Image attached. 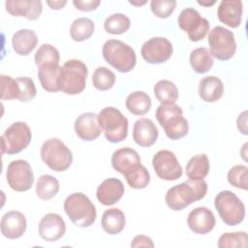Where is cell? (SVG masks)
Segmentation results:
<instances>
[{
	"mask_svg": "<svg viewBox=\"0 0 248 248\" xmlns=\"http://www.w3.org/2000/svg\"><path fill=\"white\" fill-rule=\"evenodd\" d=\"M208 45L211 55L222 61L232 58L236 51L234 34L223 26H215L209 32Z\"/></svg>",
	"mask_w": 248,
	"mask_h": 248,
	"instance_id": "cell-10",
	"label": "cell"
},
{
	"mask_svg": "<svg viewBox=\"0 0 248 248\" xmlns=\"http://www.w3.org/2000/svg\"><path fill=\"white\" fill-rule=\"evenodd\" d=\"M140 164L139 153L130 147H123L113 152L111 156L112 168L121 174H124L133 167Z\"/></svg>",
	"mask_w": 248,
	"mask_h": 248,
	"instance_id": "cell-23",
	"label": "cell"
},
{
	"mask_svg": "<svg viewBox=\"0 0 248 248\" xmlns=\"http://www.w3.org/2000/svg\"><path fill=\"white\" fill-rule=\"evenodd\" d=\"M61 66L38 68V78L42 87L47 92L60 91L59 78Z\"/></svg>",
	"mask_w": 248,
	"mask_h": 248,
	"instance_id": "cell-29",
	"label": "cell"
},
{
	"mask_svg": "<svg viewBox=\"0 0 248 248\" xmlns=\"http://www.w3.org/2000/svg\"><path fill=\"white\" fill-rule=\"evenodd\" d=\"M198 3L202 6H211L213 4H215V1H212V2H203V1H198Z\"/></svg>",
	"mask_w": 248,
	"mask_h": 248,
	"instance_id": "cell-47",
	"label": "cell"
},
{
	"mask_svg": "<svg viewBox=\"0 0 248 248\" xmlns=\"http://www.w3.org/2000/svg\"><path fill=\"white\" fill-rule=\"evenodd\" d=\"M130 25V18L126 15L120 13L108 16L104 22L105 30L112 35H119L125 33L129 30Z\"/></svg>",
	"mask_w": 248,
	"mask_h": 248,
	"instance_id": "cell-36",
	"label": "cell"
},
{
	"mask_svg": "<svg viewBox=\"0 0 248 248\" xmlns=\"http://www.w3.org/2000/svg\"><path fill=\"white\" fill-rule=\"evenodd\" d=\"M6 11L14 16H24L28 20H36L43 12L40 0H7Z\"/></svg>",
	"mask_w": 248,
	"mask_h": 248,
	"instance_id": "cell-19",
	"label": "cell"
},
{
	"mask_svg": "<svg viewBox=\"0 0 248 248\" xmlns=\"http://www.w3.org/2000/svg\"><path fill=\"white\" fill-rule=\"evenodd\" d=\"M46 4L52 10H60V9H62L67 4V1L66 0H63V1H61V0H58V1H46Z\"/></svg>",
	"mask_w": 248,
	"mask_h": 248,
	"instance_id": "cell-46",
	"label": "cell"
},
{
	"mask_svg": "<svg viewBox=\"0 0 248 248\" xmlns=\"http://www.w3.org/2000/svg\"><path fill=\"white\" fill-rule=\"evenodd\" d=\"M152 166L157 176L170 181L181 177L183 170L175 154L168 149L159 150L152 158Z\"/></svg>",
	"mask_w": 248,
	"mask_h": 248,
	"instance_id": "cell-13",
	"label": "cell"
},
{
	"mask_svg": "<svg viewBox=\"0 0 248 248\" xmlns=\"http://www.w3.org/2000/svg\"><path fill=\"white\" fill-rule=\"evenodd\" d=\"M7 182L16 192H25L31 189L34 182V174L30 164L22 159L12 161L7 168Z\"/></svg>",
	"mask_w": 248,
	"mask_h": 248,
	"instance_id": "cell-12",
	"label": "cell"
},
{
	"mask_svg": "<svg viewBox=\"0 0 248 248\" xmlns=\"http://www.w3.org/2000/svg\"><path fill=\"white\" fill-rule=\"evenodd\" d=\"M75 132L84 141H92L99 138L103 130L99 123L98 114L84 112L78 116L75 121Z\"/></svg>",
	"mask_w": 248,
	"mask_h": 248,
	"instance_id": "cell-17",
	"label": "cell"
},
{
	"mask_svg": "<svg viewBox=\"0 0 248 248\" xmlns=\"http://www.w3.org/2000/svg\"><path fill=\"white\" fill-rule=\"evenodd\" d=\"M98 118L105 137L109 142L117 143L127 138L128 119L119 109L106 107L100 111Z\"/></svg>",
	"mask_w": 248,
	"mask_h": 248,
	"instance_id": "cell-6",
	"label": "cell"
},
{
	"mask_svg": "<svg viewBox=\"0 0 248 248\" xmlns=\"http://www.w3.org/2000/svg\"><path fill=\"white\" fill-rule=\"evenodd\" d=\"M92 83L96 89L101 91H107L114 85L115 75L107 67H98L93 73Z\"/></svg>",
	"mask_w": 248,
	"mask_h": 248,
	"instance_id": "cell-37",
	"label": "cell"
},
{
	"mask_svg": "<svg viewBox=\"0 0 248 248\" xmlns=\"http://www.w3.org/2000/svg\"><path fill=\"white\" fill-rule=\"evenodd\" d=\"M129 3H131V4H133V5H143V4H145V3H146V1L140 2V3H134V2H132V1H129Z\"/></svg>",
	"mask_w": 248,
	"mask_h": 248,
	"instance_id": "cell-48",
	"label": "cell"
},
{
	"mask_svg": "<svg viewBox=\"0 0 248 248\" xmlns=\"http://www.w3.org/2000/svg\"><path fill=\"white\" fill-rule=\"evenodd\" d=\"M153 93L162 105L174 104L178 99V89L176 85L168 79H161L153 87Z\"/></svg>",
	"mask_w": 248,
	"mask_h": 248,
	"instance_id": "cell-31",
	"label": "cell"
},
{
	"mask_svg": "<svg viewBox=\"0 0 248 248\" xmlns=\"http://www.w3.org/2000/svg\"><path fill=\"white\" fill-rule=\"evenodd\" d=\"M217 246L219 248H246L248 246V236L245 232H225L220 235Z\"/></svg>",
	"mask_w": 248,
	"mask_h": 248,
	"instance_id": "cell-38",
	"label": "cell"
},
{
	"mask_svg": "<svg viewBox=\"0 0 248 248\" xmlns=\"http://www.w3.org/2000/svg\"><path fill=\"white\" fill-rule=\"evenodd\" d=\"M206 192L207 183L203 179H188L170 188L166 193L165 202L171 210L179 211L203 199Z\"/></svg>",
	"mask_w": 248,
	"mask_h": 248,
	"instance_id": "cell-1",
	"label": "cell"
},
{
	"mask_svg": "<svg viewBox=\"0 0 248 248\" xmlns=\"http://www.w3.org/2000/svg\"><path fill=\"white\" fill-rule=\"evenodd\" d=\"M123 175L128 185L133 189H143L149 184L150 181L149 171L141 164L133 167Z\"/></svg>",
	"mask_w": 248,
	"mask_h": 248,
	"instance_id": "cell-35",
	"label": "cell"
},
{
	"mask_svg": "<svg viewBox=\"0 0 248 248\" xmlns=\"http://www.w3.org/2000/svg\"><path fill=\"white\" fill-rule=\"evenodd\" d=\"M172 50V45L168 39L153 37L142 45L140 54L149 64H161L170 58Z\"/></svg>",
	"mask_w": 248,
	"mask_h": 248,
	"instance_id": "cell-14",
	"label": "cell"
},
{
	"mask_svg": "<svg viewBox=\"0 0 248 248\" xmlns=\"http://www.w3.org/2000/svg\"><path fill=\"white\" fill-rule=\"evenodd\" d=\"M157 121L164 129L166 136L172 140H179L185 137L189 131L187 119L183 116L182 108L174 104L160 105L155 112Z\"/></svg>",
	"mask_w": 248,
	"mask_h": 248,
	"instance_id": "cell-2",
	"label": "cell"
},
{
	"mask_svg": "<svg viewBox=\"0 0 248 248\" xmlns=\"http://www.w3.org/2000/svg\"><path fill=\"white\" fill-rule=\"evenodd\" d=\"M125 214L119 208H108L102 215V228L108 234H117L121 232L125 228Z\"/></svg>",
	"mask_w": 248,
	"mask_h": 248,
	"instance_id": "cell-26",
	"label": "cell"
},
{
	"mask_svg": "<svg viewBox=\"0 0 248 248\" xmlns=\"http://www.w3.org/2000/svg\"><path fill=\"white\" fill-rule=\"evenodd\" d=\"M158 139V129L149 118H140L133 126V140L142 147L153 145Z\"/></svg>",
	"mask_w": 248,
	"mask_h": 248,
	"instance_id": "cell-21",
	"label": "cell"
},
{
	"mask_svg": "<svg viewBox=\"0 0 248 248\" xmlns=\"http://www.w3.org/2000/svg\"><path fill=\"white\" fill-rule=\"evenodd\" d=\"M73 4L75 7L82 12H91L95 11L101 2L99 0H74Z\"/></svg>",
	"mask_w": 248,
	"mask_h": 248,
	"instance_id": "cell-43",
	"label": "cell"
},
{
	"mask_svg": "<svg viewBox=\"0 0 248 248\" xmlns=\"http://www.w3.org/2000/svg\"><path fill=\"white\" fill-rule=\"evenodd\" d=\"M210 165L206 154L202 153L192 157L186 165V175L189 179H203L209 171Z\"/></svg>",
	"mask_w": 248,
	"mask_h": 248,
	"instance_id": "cell-28",
	"label": "cell"
},
{
	"mask_svg": "<svg viewBox=\"0 0 248 248\" xmlns=\"http://www.w3.org/2000/svg\"><path fill=\"white\" fill-rule=\"evenodd\" d=\"M18 86L17 100L26 103L36 97L37 89L32 78L28 77H19L16 78Z\"/></svg>",
	"mask_w": 248,
	"mask_h": 248,
	"instance_id": "cell-40",
	"label": "cell"
},
{
	"mask_svg": "<svg viewBox=\"0 0 248 248\" xmlns=\"http://www.w3.org/2000/svg\"><path fill=\"white\" fill-rule=\"evenodd\" d=\"M102 54L107 63L121 73L130 72L137 63L135 50L119 40L111 39L105 42Z\"/></svg>",
	"mask_w": 248,
	"mask_h": 248,
	"instance_id": "cell-4",
	"label": "cell"
},
{
	"mask_svg": "<svg viewBox=\"0 0 248 248\" xmlns=\"http://www.w3.org/2000/svg\"><path fill=\"white\" fill-rule=\"evenodd\" d=\"M1 232L9 239H16L23 235L26 231L27 222L23 213L11 210L6 212L1 218Z\"/></svg>",
	"mask_w": 248,
	"mask_h": 248,
	"instance_id": "cell-18",
	"label": "cell"
},
{
	"mask_svg": "<svg viewBox=\"0 0 248 248\" xmlns=\"http://www.w3.org/2000/svg\"><path fill=\"white\" fill-rule=\"evenodd\" d=\"M40 156L43 162L52 170L65 171L73 162L72 151L59 139L46 140L41 146Z\"/></svg>",
	"mask_w": 248,
	"mask_h": 248,
	"instance_id": "cell-7",
	"label": "cell"
},
{
	"mask_svg": "<svg viewBox=\"0 0 248 248\" xmlns=\"http://www.w3.org/2000/svg\"><path fill=\"white\" fill-rule=\"evenodd\" d=\"M88 70L86 65L78 59H70L61 67L59 78L60 91L68 95L81 93L86 85Z\"/></svg>",
	"mask_w": 248,
	"mask_h": 248,
	"instance_id": "cell-5",
	"label": "cell"
},
{
	"mask_svg": "<svg viewBox=\"0 0 248 248\" xmlns=\"http://www.w3.org/2000/svg\"><path fill=\"white\" fill-rule=\"evenodd\" d=\"M228 181L235 188L248 189V168L244 165H236L228 171Z\"/></svg>",
	"mask_w": 248,
	"mask_h": 248,
	"instance_id": "cell-39",
	"label": "cell"
},
{
	"mask_svg": "<svg viewBox=\"0 0 248 248\" xmlns=\"http://www.w3.org/2000/svg\"><path fill=\"white\" fill-rule=\"evenodd\" d=\"M31 140L30 127L25 122H15L1 136V151L3 154H17L29 145Z\"/></svg>",
	"mask_w": 248,
	"mask_h": 248,
	"instance_id": "cell-9",
	"label": "cell"
},
{
	"mask_svg": "<svg viewBox=\"0 0 248 248\" xmlns=\"http://www.w3.org/2000/svg\"><path fill=\"white\" fill-rule=\"evenodd\" d=\"M94 29L95 24L92 19L78 17L73 21L70 27V35L75 42H83L93 35Z\"/></svg>",
	"mask_w": 248,
	"mask_h": 248,
	"instance_id": "cell-34",
	"label": "cell"
},
{
	"mask_svg": "<svg viewBox=\"0 0 248 248\" xmlns=\"http://www.w3.org/2000/svg\"><path fill=\"white\" fill-rule=\"evenodd\" d=\"M177 22L179 27L187 32L190 41L199 42L202 40L209 31V22L202 17L200 13L194 8L182 10L178 16Z\"/></svg>",
	"mask_w": 248,
	"mask_h": 248,
	"instance_id": "cell-11",
	"label": "cell"
},
{
	"mask_svg": "<svg viewBox=\"0 0 248 248\" xmlns=\"http://www.w3.org/2000/svg\"><path fill=\"white\" fill-rule=\"evenodd\" d=\"M214 205L223 222L228 226L239 225L245 217V205L232 191L224 190L217 194Z\"/></svg>",
	"mask_w": 248,
	"mask_h": 248,
	"instance_id": "cell-8",
	"label": "cell"
},
{
	"mask_svg": "<svg viewBox=\"0 0 248 248\" xmlns=\"http://www.w3.org/2000/svg\"><path fill=\"white\" fill-rule=\"evenodd\" d=\"M1 99L2 100H15L17 99L18 86L16 78L10 76L1 75Z\"/></svg>",
	"mask_w": 248,
	"mask_h": 248,
	"instance_id": "cell-42",
	"label": "cell"
},
{
	"mask_svg": "<svg viewBox=\"0 0 248 248\" xmlns=\"http://www.w3.org/2000/svg\"><path fill=\"white\" fill-rule=\"evenodd\" d=\"M187 224L193 232L197 234H206L214 229L216 220L213 212L209 208L199 206L189 213Z\"/></svg>",
	"mask_w": 248,
	"mask_h": 248,
	"instance_id": "cell-16",
	"label": "cell"
},
{
	"mask_svg": "<svg viewBox=\"0 0 248 248\" xmlns=\"http://www.w3.org/2000/svg\"><path fill=\"white\" fill-rule=\"evenodd\" d=\"M59 181L50 174L41 175L36 183V195L43 201H47L56 196L59 191Z\"/></svg>",
	"mask_w": 248,
	"mask_h": 248,
	"instance_id": "cell-32",
	"label": "cell"
},
{
	"mask_svg": "<svg viewBox=\"0 0 248 248\" xmlns=\"http://www.w3.org/2000/svg\"><path fill=\"white\" fill-rule=\"evenodd\" d=\"M127 109L135 115H144L151 108V99L143 91H135L128 95L125 102Z\"/></svg>",
	"mask_w": 248,
	"mask_h": 248,
	"instance_id": "cell-27",
	"label": "cell"
},
{
	"mask_svg": "<svg viewBox=\"0 0 248 248\" xmlns=\"http://www.w3.org/2000/svg\"><path fill=\"white\" fill-rule=\"evenodd\" d=\"M236 124H237V129L239 130V132H241L243 135H247V110L242 111L236 120Z\"/></svg>",
	"mask_w": 248,
	"mask_h": 248,
	"instance_id": "cell-45",
	"label": "cell"
},
{
	"mask_svg": "<svg viewBox=\"0 0 248 248\" xmlns=\"http://www.w3.org/2000/svg\"><path fill=\"white\" fill-rule=\"evenodd\" d=\"M64 210L74 225L80 228L91 226L97 217L96 207L83 193L69 195L64 202Z\"/></svg>",
	"mask_w": 248,
	"mask_h": 248,
	"instance_id": "cell-3",
	"label": "cell"
},
{
	"mask_svg": "<svg viewBox=\"0 0 248 248\" xmlns=\"http://www.w3.org/2000/svg\"><path fill=\"white\" fill-rule=\"evenodd\" d=\"M38 44L37 34L31 29H20L16 31L12 38L14 50L22 56L32 52Z\"/></svg>",
	"mask_w": 248,
	"mask_h": 248,
	"instance_id": "cell-25",
	"label": "cell"
},
{
	"mask_svg": "<svg viewBox=\"0 0 248 248\" xmlns=\"http://www.w3.org/2000/svg\"><path fill=\"white\" fill-rule=\"evenodd\" d=\"M66 232V224L63 218L56 213L44 215L38 226V232L42 239L53 242L60 239Z\"/></svg>",
	"mask_w": 248,
	"mask_h": 248,
	"instance_id": "cell-15",
	"label": "cell"
},
{
	"mask_svg": "<svg viewBox=\"0 0 248 248\" xmlns=\"http://www.w3.org/2000/svg\"><path fill=\"white\" fill-rule=\"evenodd\" d=\"M243 5L239 0H223L217 10L218 19L231 28H236L241 23Z\"/></svg>",
	"mask_w": 248,
	"mask_h": 248,
	"instance_id": "cell-22",
	"label": "cell"
},
{
	"mask_svg": "<svg viewBox=\"0 0 248 248\" xmlns=\"http://www.w3.org/2000/svg\"><path fill=\"white\" fill-rule=\"evenodd\" d=\"M224 93L223 81L215 77L208 76L200 80L199 95L206 103H214L221 99Z\"/></svg>",
	"mask_w": 248,
	"mask_h": 248,
	"instance_id": "cell-24",
	"label": "cell"
},
{
	"mask_svg": "<svg viewBox=\"0 0 248 248\" xmlns=\"http://www.w3.org/2000/svg\"><path fill=\"white\" fill-rule=\"evenodd\" d=\"M190 65L198 74L207 73L213 66V57L206 47H198L190 53Z\"/></svg>",
	"mask_w": 248,
	"mask_h": 248,
	"instance_id": "cell-30",
	"label": "cell"
},
{
	"mask_svg": "<svg viewBox=\"0 0 248 248\" xmlns=\"http://www.w3.org/2000/svg\"><path fill=\"white\" fill-rule=\"evenodd\" d=\"M176 7L175 0H152L150 2L151 12L160 18L169 17Z\"/></svg>",
	"mask_w": 248,
	"mask_h": 248,
	"instance_id": "cell-41",
	"label": "cell"
},
{
	"mask_svg": "<svg viewBox=\"0 0 248 248\" xmlns=\"http://www.w3.org/2000/svg\"><path fill=\"white\" fill-rule=\"evenodd\" d=\"M124 185L121 180L110 177L105 179L97 188L96 197L104 205H112L117 202L124 194Z\"/></svg>",
	"mask_w": 248,
	"mask_h": 248,
	"instance_id": "cell-20",
	"label": "cell"
},
{
	"mask_svg": "<svg viewBox=\"0 0 248 248\" xmlns=\"http://www.w3.org/2000/svg\"><path fill=\"white\" fill-rule=\"evenodd\" d=\"M34 60L38 68L58 66L60 60L59 51L49 44H43L37 49Z\"/></svg>",
	"mask_w": 248,
	"mask_h": 248,
	"instance_id": "cell-33",
	"label": "cell"
},
{
	"mask_svg": "<svg viewBox=\"0 0 248 248\" xmlns=\"http://www.w3.org/2000/svg\"><path fill=\"white\" fill-rule=\"evenodd\" d=\"M131 247H150L153 248L154 247V243L152 241V239L149 236H146L144 234H138L134 237L132 243H131Z\"/></svg>",
	"mask_w": 248,
	"mask_h": 248,
	"instance_id": "cell-44",
	"label": "cell"
}]
</instances>
